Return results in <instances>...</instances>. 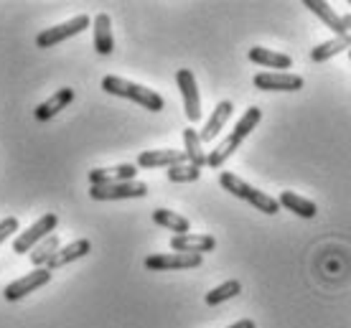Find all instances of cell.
I'll return each instance as SVG.
<instances>
[{
    "label": "cell",
    "mask_w": 351,
    "mask_h": 328,
    "mask_svg": "<svg viewBox=\"0 0 351 328\" xmlns=\"http://www.w3.org/2000/svg\"><path fill=\"white\" fill-rule=\"evenodd\" d=\"M95 49L97 53L102 56H110L114 49V38H112V21L107 13H99L95 18Z\"/></svg>",
    "instance_id": "18"
},
{
    "label": "cell",
    "mask_w": 351,
    "mask_h": 328,
    "mask_svg": "<svg viewBox=\"0 0 351 328\" xmlns=\"http://www.w3.org/2000/svg\"><path fill=\"white\" fill-rule=\"evenodd\" d=\"M89 26V16H74L71 21H66V23H62V26H53V28H46V31H41V34L36 36V46L38 49H51V46L62 44V41H66V38H71V36L82 34L84 28Z\"/></svg>",
    "instance_id": "6"
},
{
    "label": "cell",
    "mask_w": 351,
    "mask_h": 328,
    "mask_svg": "<svg viewBox=\"0 0 351 328\" xmlns=\"http://www.w3.org/2000/svg\"><path fill=\"white\" fill-rule=\"evenodd\" d=\"M217 247V240L211 234H176L171 240V249L173 252H189V255H204Z\"/></svg>",
    "instance_id": "11"
},
{
    "label": "cell",
    "mask_w": 351,
    "mask_h": 328,
    "mask_svg": "<svg viewBox=\"0 0 351 328\" xmlns=\"http://www.w3.org/2000/svg\"><path fill=\"white\" fill-rule=\"evenodd\" d=\"M13 231H18V219L16 216H5V219L0 222V244L8 240Z\"/></svg>",
    "instance_id": "27"
},
{
    "label": "cell",
    "mask_w": 351,
    "mask_h": 328,
    "mask_svg": "<svg viewBox=\"0 0 351 328\" xmlns=\"http://www.w3.org/2000/svg\"><path fill=\"white\" fill-rule=\"evenodd\" d=\"M255 87L263 92H298L303 89V77L290 74V71H260L255 74Z\"/></svg>",
    "instance_id": "9"
},
{
    "label": "cell",
    "mask_w": 351,
    "mask_h": 328,
    "mask_svg": "<svg viewBox=\"0 0 351 328\" xmlns=\"http://www.w3.org/2000/svg\"><path fill=\"white\" fill-rule=\"evenodd\" d=\"M343 26H346V34H351V13H346V16H341Z\"/></svg>",
    "instance_id": "29"
},
{
    "label": "cell",
    "mask_w": 351,
    "mask_h": 328,
    "mask_svg": "<svg viewBox=\"0 0 351 328\" xmlns=\"http://www.w3.org/2000/svg\"><path fill=\"white\" fill-rule=\"evenodd\" d=\"M349 8H351V0H349Z\"/></svg>",
    "instance_id": "31"
},
{
    "label": "cell",
    "mask_w": 351,
    "mask_h": 328,
    "mask_svg": "<svg viewBox=\"0 0 351 328\" xmlns=\"http://www.w3.org/2000/svg\"><path fill=\"white\" fill-rule=\"evenodd\" d=\"M242 293V283L239 280H227V283H221L219 288H214L211 293H206V305H219V303L229 301V298H234V295Z\"/></svg>",
    "instance_id": "25"
},
{
    "label": "cell",
    "mask_w": 351,
    "mask_h": 328,
    "mask_svg": "<svg viewBox=\"0 0 351 328\" xmlns=\"http://www.w3.org/2000/svg\"><path fill=\"white\" fill-rule=\"evenodd\" d=\"M89 249H92V242H89V240L71 242V244H66V247L59 249L46 267H49V270H59V267L69 265V262H74V260H82L84 255H89Z\"/></svg>",
    "instance_id": "16"
},
{
    "label": "cell",
    "mask_w": 351,
    "mask_h": 328,
    "mask_svg": "<svg viewBox=\"0 0 351 328\" xmlns=\"http://www.w3.org/2000/svg\"><path fill=\"white\" fill-rule=\"evenodd\" d=\"M232 110H234V105L229 102V99H224V102H219L217 105V110L211 112V117H209V123L204 125V130L199 133V140H202V145L204 142H211L217 135L224 130V125H227V120L232 117Z\"/></svg>",
    "instance_id": "15"
},
{
    "label": "cell",
    "mask_w": 351,
    "mask_h": 328,
    "mask_svg": "<svg viewBox=\"0 0 351 328\" xmlns=\"http://www.w3.org/2000/svg\"><path fill=\"white\" fill-rule=\"evenodd\" d=\"M204 262V255H189V252H168V255H150L145 257V267L153 273L163 270H191Z\"/></svg>",
    "instance_id": "10"
},
{
    "label": "cell",
    "mask_w": 351,
    "mask_h": 328,
    "mask_svg": "<svg viewBox=\"0 0 351 328\" xmlns=\"http://www.w3.org/2000/svg\"><path fill=\"white\" fill-rule=\"evenodd\" d=\"M74 102V89L71 87H62L56 94H51V97L46 99V102H41V105L36 107V120H41V123H46V120H51V117H56L59 112H62L64 107L71 105Z\"/></svg>",
    "instance_id": "13"
},
{
    "label": "cell",
    "mask_w": 351,
    "mask_h": 328,
    "mask_svg": "<svg viewBox=\"0 0 351 328\" xmlns=\"http://www.w3.org/2000/svg\"><path fill=\"white\" fill-rule=\"evenodd\" d=\"M56 252H59V237H56V234H49L44 242H38V244L31 249V262H34V267H46Z\"/></svg>",
    "instance_id": "24"
},
{
    "label": "cell",
    "mask_w": 351,
    "mask_h": 328,
    "mask_svg": "<svg viewBox=\"0 0 351 328\" xmlns=\"http://www.w3.org/2000/svg\"><path fill=\"white\" fill-rule=\"evenodd\" d=\"M153 222L176 231V234H189V229H191V224H189L186 216H181V214H176V212H168V209H156V212H153Z\"/></svg>",
    "instance_id": "23"
},
{
    "label": "cell",
    "mask_w": 351,
    "mask_h": 328,
    "mask_svg": "<svg viewBox=\"0 0 351 328\" xmlns=\"http://www.w3.org/2000/svg\"><path fill=\"white\" fill-rule=\"evenodd\" d=\"M250 62L260 64V66H267V69H290V66H293V59H290L288 53L270 51V49H263V46L250 49Z\"/></svg>",
    "instance_id": "19"
},
{
    "label": "cell",
    "mask_w": 351,
    "mask_h": 328,
    "mask_svg": "<svg viewBox=\"0 0 351 328\" xmlns=\"http://www.w3.org/2000/svg\"><path fill=\"white\" fill-rule=\"evenodd\" d=\"M102 89H105L107 94H114V97H125V99H132L135 105H141L143 110H150V112H160L166 102L160 97L156 89H148L143 87V84H135V81H128L123 77H105L102 79Z\"/></svg>",
    "instance_id": "2"
},
{
    "label": "cell",
    "mask_w": 351,
    "mask_h": 328,
    "mask_svg": "<svg viewBox=\"0 0 351 328\" xmlns=\"http://www.w3.org/2000/svg\"><path fill=\"white\" fill-rule=\"evenodd\" d=\"M278 204L285 206L288 212L303 216V219H313V216L318 214V206L313 204L311 199H303V196L293 194V191H282V194L278 196Z\"/></svg>",
    "instance_id": "20"
},
{
    "label": "cell",
    "mask_w": 351,
    "mask_h": 328,
    "mask_svg": "<svg viewBox=\"0 0 351 328\" xmlns=\"http://www.w3.org/2000/svg\"><path fill=\"white\" fill-rule=\"evenodd\" d=\"M89 196L95 201H120V199H145L148 184L143 181H123V184H105V186H92Z\"/></svg>",
    "instance_id": "5"
},
{
    "label": "cell",
    "mask_w": 351,
    "mask_h": 328,
    "mask_svg": "<svg viewBox=\"0 0 351 328\" xmlns=\"http://www.w3.org/2000/svg\"><path fill=\"white\" fill-rule=\"evenodd\" d=\"M56 227H59V216H56V214H44L38 222L31 224L26 231H21V234H18L16 242H13V252H18V255L31 252L38 242H44L51 231H56Z\"/></svg>",
    "instance_id": "4"
},
{
    "label": "cell",
    "mask_w": 351,
    "mask_h": 328,
    "mask_svg": "<svg viewBox=\"0 0 351 328\" xmlns=\"http://www.w3.org/2000/svg\"><path fill=\"white\" fill-rule=\"evenodd\" d=\"M349 59H351V49H349Z\"/></svg>",
    "instance_id": "30"
},
{
    "label": "cell",
    "mask_w": 351,
    "mask_h": 328,
    "mask_svg": "<svg viewBox=\"0 0 351 328\" xmlns=\"http://www.w3.org/2000/svg\"><path fill=\"white\" fill-rule=\"evenodd\" d=\"M184 145H186V160L196 166V168H204L206 166V153L202 148V140H199V133L193 127H186L184 130Z\"/></svg>",
    "instance_id": "22"
},
{
    "label": "cell",
    "mask_w": 351,
    "mask_h": 328,
    "mask_svg": "<svg viewBox=\"0 0 351 328\" xmlns=\"http://www.w3.org/2000/svg\"><path fill=\"white\" fill-rule=\"evenodd\" d=\"M178 163H189L184 151H143L138 155V166L141 168H160V166H178Z\"/></svg>",
    "instance_id": "14"
},
{
    "label": "cell",
    "mask_w": 351,
    "mask_h": 328,
    "mask_svg": "<svg viewBox=\"0 0 351 328\" xmlns=\"http://www.w3.org/2000/svg\"><path fill=\"white\" fill-rule=\"evenodd\" d=\"M260 120H263V110H260V107H250L245 115L239 117V123L234 125V130H232V135H229L227 140H221L219 145L206 155V166H211V168H221L224 160L237 151L239 145H242V140H245L247 135L260 125Z\"/></svg>",
    "instance_id": "1"
},
{
    "label": "cell",
    "mask_w": 351,
    "mask_h": 328,
    "mask_svg": "<svg viewBox=\"0 0 351 328\" xmlns=\"http://www.w3.org/2000/svg\"><path fill=\"white\" fill-rule=\"evenodd\" d=\"M229 328H257V326L252 318H242V320H237V323H232Z\"/></svg>",
    "instance_id": "28"
},
{
    "label": "cell",
    "mask_w": 351,
    "mask_h": 328,
    "mask_svg": "<svg viewBox=\"0 0 351 328\" xmlns=\"http://www.w3.org/2000/svg\"><path fill=\"white\" fill-rule=\"evenodd\" d=\"M49 280H51V270H49V267H36L34 273H28V275L18 277V280H13L10 285H5L3 298L10 303H16V301H21V298H26L28 293L44 288Z\"/></svg>",
    "instance_id": "7"
},
{
    "label": "cell",
    "mask_w": 351,
    "mask_h": 328,
    "mask_svg": "<svg viewBox=\"0 0 351 328\" xmlns=\"http://www.w3.org/2000/svg\"><path fill=\"white\" fill-rule=\"evenodd\" d=\"M138 166L123 163V166H112V168H92L89 171V181L92 186H105V184H123V181H135Z\"/></svg>",
    "instance_id": "12"
},
{
    "label": "cell",
    "mask_w": 351,
    "mask_h": 328,
    "mask_svg": "<svg viewBox=\"0 0 351 328\" xmlns=\"http://www.w3.org/2000/svg\"><path fill=\"white\" fill-rule=\"evenodd\" d=\"M219 184H221V188H224V191H229L232 196H237V199H242V201H250L257 212H265V214H270V216L280 212L278 199H272V196H267L265 191H260V188L245 184L242 178L234 176V173H229V171L219 173Z\"/></svg>",
    "instance_id": "3"
},
{
    "label": "cell",
    "mask_w": 351,
    "mask_h": 328,
    "mask_svg": "<svg viewBox=\"0 0 351 328\" xmlns=\"http://www.w3.org/2000/svg\"><path fill=\"white\" fill-rule=\"evenodd\" d=\"M202 176V168H196L191 163H178V166H171L168 168V181L173 184H193Z\"/></svg>",
    "instance_id": "26"
},
{
    "label": "cell",
    "mask_w": 351,
    "mask_h": 328,
    "mask_svg": "<svg viewBox=\"0 0 351 328\" xmlns=\"http://www.w3.org/2000/svg\"><path fill=\"white\" fill-rule=\"evenodd\" d=\"M176 81L184 97V112L189 123H199L202 120V97H199V87H196V77L191 69H178L176 71Z\"/></svg>",
    "instance_id": "8"
},
{
    "label": "cell",
    "mask_w": 351,
    "mask_h": 328,
    "mask_svg": "<svg viewBox=\"0 0 351 328\" xmlns=\"http://www.w3.org/2000/svg\"><path fill=\"white\" fill-rule=\"evenodd\" d=\"M303 5H306V8L311 10V13H316V16L321 18V21H324L326 26L331 28V31H334L336 36H343V34H346V26H343L341 16H339V13H336V10L331 8V5L326 3V0H306Z\"/></svg>",
    "instance_id": "17"
},
{
    "label": "cell",
    "mask_w": 351,
    "mask_h": 328,
    "mask_svg": "<svg viewBox=\"0 0 351 328\" xmlns=\"http://www.w3.org/2000/svg\"><path fill=\"white\" fill-rule=\"evenodd\" d=\"M349 49H351V34H343L331 38V41H326V44H318L316 49H311V59H313V64H321V62H328L336 53L349 51Z\"/></svg>",
    "instance_id": "21"
}]
</instances>
